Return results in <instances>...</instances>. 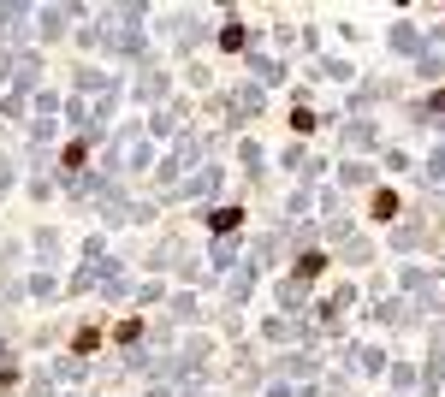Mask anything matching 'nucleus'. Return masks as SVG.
Listing matches in <instances>:
<instances>
[{
    "mask_svg": "<svg viewBox=\"0 0 445 397\" xmlns=\"http://www.w3.org/2000/svg\"><path fill=\"white\" fill-rule=\"evenodd\" d=\"M321 267H326V255H315V250H309V255H303V261H297V273H303V279H315V273H321Z\"/></svg>",
    "mask_w": 445,
    "mask_h": 397,
    "instance_id": "nucleus-1",
    "label": "nucleus"
}]
</instances>
